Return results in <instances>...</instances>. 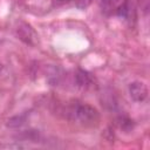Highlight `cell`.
<instances>
[{"label":"cell","instance_id":"9c48e42d","mask_svg":"<svg viewBox=\"0 0 150 150\" xmlns=\"http://www.w3.org/2000/svg\"><path fill=\"white\" fill-rule=\"evenodd\" d=\"M69 1H71V0H54V2L56 5H63V4H67Z\"/></svg>","mask_w":150,"mask_h":150},{"label":"cell","instance_id":"ba28073f","mask_svg":"<svg viewBox=\"0 0 150 150\" xmlns=\"http://www.w3.org/2000/svg\"><path fill=\"white\" fill-rule=\"evenodd\" d=\"M76 2V7L80 8V9H86L90 4H91V0H75Z\"/></svg>","mask_w":150,"mask_h":150},{"label":"cell","instance_id":"277c9868","mask_svg":"<svg viewBox=\"0 0 150 150\" xmlns=\"http://www.w3.org/2000/svg\"><path fill=\"white\" fill-rule=\"evenodd\" d=\"M74 80H75L76 87L80 89H88L93 84V79H91L90 74L83 69L76 70V73L74 75Z\"/></svg>","mask_w":150,"mask_h":150},{"label":"cell","instance_id":"6da1fadb","mask_svg":"<svg viewBox=\"0 0 150 150\" xmlns=\"http://www.w3.org/2000/svg\"><path fill=\"white\" fill-rule=\"evenodd\" d=\"M64 115L68 120L83 127H95L100 121V114L96 108L79 101H73L66 108Z\"/></svg>","mask_w":150,"mask_h":150},{"label":"cell","instance_id":"5b68a950","mask_svg":"<svg viewBox=\"0 0 150 150\" xmlns=\"http://www.w3.org/2000/svg\"><path fill=\"white\" fill-rule=\"evenodd\" d=\"M117 125H118V128H120L122 131H124V132H130V131L134 129L135 123H134V121L130 120L129 117L120 116V117L117 118Z\"/></svg>","mask_w":150,"mask_h":150},{"label":"cell","instance_id":"52a82bcc","mask_svg":"<svg viewBox=\"0 0 150 150\" xmlns=\"http://www.w3.org/2000/svg\"><path fill=\"white\" fill-rule=\"evenodd\" d=\"M123 0H98L100 6L102 9L110 11V9H116L120 5H122Z\"/></svg>","mask_w":150,"mask_h":150},{"label":"cell","instance_id":"3957f363","mask_svg":"<svg viewBox=\"0 0 150 150\" xmlns=\"http://www.w3.org/2000/svg\"><path fill=\"white\" fill-rule=\"evenodd\" d=\"M129 95L130 97L138 103H142L148 97V87L142 81H134L129 84Z\"/></svg>","mask_w":150,"mask_h":150},{"label":"cell","instance_id":"8992f818","mask_svg":"<svg viewBox=\"0 0 150 150\" xmlns=\"http://www.w3.org/2000/svg\"><path fill=\"white\" fill-rule=\"evenodd\" d=\"M25 122H26V114H21V115H16V116L11 117V118L7 121L6 125H7L8 128H19V127H21Z\"/></svg>","mask_w":150,"mask_h":150},{"label":"cell","instance_id":"7a4b0ae2","mask_svg":"<svg viewBox=\"0 0 150 150\" xmlns=\"http://www.w3.org/2000/svg\"><path fill=\"white\" fill-rule=\"evenodd\" d=\"M16 34L21 41H23L26 45L29 46H36L39 43V35L34 30V28L26 23V22H20L19 26L16 27Z\"/></svg>","mask_w":150,"mask_h":150},{"label":"cell","instance_id":"30bf717a","mask_svg":"<svg viewBox=\"0 0 150 150\" xmlns=\"http://www.w3.org/2000/svg\"><path fill=\"white\" fill-rule=\"evenodd\" d=\"M1 69H2V66H1V63H0V70H1Z\"/></svg>","mask_w":150,"mask_h":150}]
</instances>
